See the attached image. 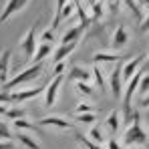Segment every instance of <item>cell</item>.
I'll return each mask as SVG.
<instances>
[{
  "mask_svg": "<svg viewBox=\"0 0 149 149\" xmlns=\"http://www.w3.org/2000/svg\"><path fill=\"white\" fill-rule=\"evenodd\" d=\"M16 139H18V143H20L24 149H42V147H40V143H38L30 133H18Z\"/></svg>",
  "mask_w": 149,
  "mask_h": 149,
  "instance_id": "cell-19",
  "label": "cell"
},
{
  "mask_svg": "<svg viewBox=\"0 0 149 149\" xmlns=\"http://www.w3.org/2000/svg\"><path fill=\"white\" fill-rule=\"evenodd\" d=\"M137 93H139V95H143V97H145V95H149V73H143Z\"/></svg>",
  "mask_w": 149,
  "mask_h": 149,
  "instance_id": "cell-31",
  "label": "cell"
},
{
  "mask_svg": "<svg viewBox=\"0 0 149 149\" xmlns=\"http://www.w3.org/2000/svg\"><path fill=\"white\" fill-rule=\"evenodd\" d=\"M65 83V74H58V77H52L49 85H47V91H45V107L52 109L56 105V97H58V91Z\"/></svg>",
  "mask_w": 149,
  "mask_h": 149,
  "instance_id": "cell-6",
  "label": "cell"
},
{
  "mask_svg": "<svg viewBox=\"0 0 149 149\" xmlns=\"http://www.w3.org/2000/svg\"><path fill=\"white\" fill-rule=\"evenodd\" d=\"M24 117H26V111L20 105H10V109H8V113H6L4 119H8V121H18V119H24Z\"/></svg>",
  "mask_w": 149,
  "mask_h": 149,
  "instance_id": "cell-23",
  "label": "cell"
},
{
  "mask_svg": "<svg viewBox=\"0 0 149 149\" xmlns=\"http://www.w3.org/2000/svg\"><path fill=\"white\" fill-rule=\"evenodd\" d=\"M91 73H93V77H95L97 85L101 87V91H107V87H109V81H107V79H105V74H103V67H101V65H93Z\"/></svg>",
  "mask_w": 149,
  "mask_h": 149,
  "instance_id": "cell-22",
  "label": "cell"
},
{
  "mask_svg": "<svg viewBox=\"0 0 149 149\" xmlns=\"http://www.w3.org/2000/svg\"><path fill=\"white\" fill-rule=\"evenodd\" d=\"M79 47V42H69V45H58L56 49L52 50V65H58V63H65L67 56H71Z\"/></svg>",
  "mask_w": 149,
  "mask_h": 149,
  "instance_id": "cell-13",
  "label": "cell"
},
{
  "mask_svg": "<svg viewBox=\"0 0 149 149\" xmlns=\"http://www.w3.org/2000/svg\"><path fill=\"white\" fill-rule=\"evenodd\" d=\"M147 141H149V133L143 129L141 119L133 121L123 135V147H147Z\"/></svg>",
  "mask_w": 149,
  "mask_h": 149,
  "instance_id": "cell-2",
  "label": "cell"
},
{
  "mask_svg": "<svg viewBox=\"0 0 149 149\" xmlns=\"http://www.w3.org/2000/svg\"><path fill=\"white\" fill-rule=\"evenodd\" d=\"M12 127L18 131V133H28V131H36V125L32 123L28 117L24 119H18V121H12Z\"/></svg>",
  "mask_w": 149,
  "mask_h": 149,
  "instance_id": "cell-21",
  "label": "cell"
},
{
  "mask_svg": "<svg viewBox=\"0 0 149 149\" xmlns=\"http://www.w3.org/2000/svg\"><path fill=\"white\" fill-rule=\"evenodd\" d=\"M74 91L83 97H93L95 95V89L91 83H74Z\"/></svg>",
  "mask_w": 149,
  "mask_h": 149,
  "instance_id": "cell-24",
  "label": "cell"
},
{
  "mask_svg": "<svg viewBox=\"0 0 149 149\" xmlns=\"http://www.w3.org/2000/svg\"><path fill=\"white\" fill-rule=\"evenodd\" d=\"M87 137H89L91 141H95L97 145H103V147H105V143L109 141V137H105V131H103V127H101V125H93V127L89 129Z\"/></svg>",
  "mask_w": 149,
  "mask_h": 149,
  "instance_id": "cell-17",
  "label": "cell"
},
{
  "mask_svg": "<svg viewBox=\"0 0 149 149\" xmlns=\"http://www.w3.org/2000/svg\"><path fill=\"white\" fill-rule=\"evenodd\" d=\"M139 2H141V4H143V6H145V2H147V0H139Z\"/></svg>",
  "mask_w": 149,
  "mask_h": 149,
  "instance_id": "cell-40",
  "label": "cell"
},
{
  "mask_svg": "<svg viewBox=\"0 0 149 149\" xmlns=\"http://www.w3.org/2000/svg\"><path fill=\"white\" fill-rule=\"evenodd\" d=\"M67 2L69 0H56V8H54V18H52V30H56L58 24H61V12H63V8L67 6Z\"/></svg>",
  "mask_w": 149,
  "mask_h": 149,
  "instance_id": "cell-27",
  "label": "cell"
},
{
  "mask_svg": "<svg viewBox=\"0 0 149 149\" xmlns=\"http://www.w3.org/2000/svg\"><path fill=\"white\" fill-rule=\"evenodd\" d=\"M83 113H95V105L89 101H81L79 105H74L73 115H83Z\"/></svg>",
  "mask_w": 149,
  "mask_h": 149,
  "instance_id": "cell-26",
  "label": "cell"
},
{
  "mask_svg": "<svg viewBox=\"0 0 149 149\" xmlns=\"http://www.w3.org/2000/svg\"><path fill=\"white\" fill-rule=\"evenodd\" d=\"M123 125H125V121H123V113L121 111H111L109 115H107V119H105V127H107V131L115 137L121 129H123Z\"/></svg>",
  "mask_w": 149,
  "mask_h": 149,
  "instance_id": "cell-10",
  "label": "cell"
},
{
  "mask_svg": "<svg viewBox=\"0 0 149 149\" xmlns=\"http://www.w3.org/2000/svg\"><path fill=\"white\" fill-rule=\"evenodd\" d=\"M127 42H129V32H127V26L125 24H119L115 30H113V34H111V49L115 50V52H119L121 49L127 47Z\"/></svg>",
  "mask_w": 149,
  "mask_h": 149,
  "instance_id": "cell-9",
  "label": "cell"
},
{
  "mask_svg": "<svg viewBox=\"0 0 149 149\" xmlns=\"http://www.w3.org/2000/svg\"><path fill=\"white\" fill-rule=\"evenodd\" d=\"M50 40H54V30H52V28L42 30V34H40V38H38V42H47V45H50Z\"/></svg>",
  "mask_w": 149,
  "mask_h": 149,
  "instance_id": "cell-32",
  "label": "cell"
},
{
  "mask_svg": "<svg viewBox=\"0 0 149 149\" xmlns=\"http://www.w3.org/2000/svg\"><path fill=\"white\" fill-rule=\"evenodd\" d=\"M139 30L141 32H149V12H145V18L139 22Z\"/></svg>",
  "mask_w": 149,
  "mask_h": 149,
  "instance_id": "cell-34",
  "label": "cell"
},
{
  "mask_svg": "<svg viewBox=\"0 0 149 149\" xmlns=\"http://www.w3.org/2000/svg\"><path fill=\"white\" fill-rule=\"evenodd\" d=\"M139 105H141V107H143V109H149V95H145V97H143V99L139 101Z\"/></svg>",
  "mask_w": 149,
  "mask_h": 149,
  "instance_id": "cell-38",
  "label": "cell"
},
{
  "mask_svg": "<svg viewBox=\"0 0 149 149\" xmlns=\"http://www.w3.org/2000/svg\"><path fill=\"white\" fill-rule=\"evenodd\" d=\"M0 149H16L14 141H0Z\"/></svg>",
  "mask_w": 149,
  "mask_h": 149,
  "instance_id": "cell-37",
  "label": "cell"
},
{
  "mask_svg": "<svg viewBox=\"0 0 149 149\" xmlns=\"http://www.w3.org/2000/svg\"><path fill=\"white\" fill-rule=\"evenodd\" d=\"M28 4H30V0H8V2L4 4L2 12H0V24H2V22H6V20H10L14 14L22 12Z\"/></svg>",
  "mask_w": 149,
  "mask_h": 149,
  "instance_id": "cell-8",
  "label": "cell"
},
{
  "mask_svg": "<svg viewBox=\"0 0 149 149\" xmlns=\"http://www.w3.org/2000/svg\"><path fill=\"white\" fill-rule=\"evenodd\" d=\"M45 91H47V85H42V87H28V89L20 87V91H10V101L14 105H18V103L22 105V103H26V101H30V99H36Z\"/></svg>",
  "mask_w": 149,
  "mask_h": 149,
  "instance_id": "cell-5",
  "label": "cell"
},
{
  "mask_svg": "<svg viewBox=\"0 0 149 149\" xmlns=\"http://www.w3.org/2000/svg\"><path fill=\"white\" fill-rule=\"evenodd\" d=\"M95 2H97V0H89V6H91V4H95Z\"/></svg>",
  "mask_w": 149,
  "mask_h": 149,
  "instance_id": "cell-39",
  "label": "cell"
},
{
  "mask_svg": "<svg viewBox=\"0 0 149 149\" xmlns=\"http://www.w3.org/2000/svg\"><path fill=\"white\" fill-rule=\"evenodd\" d=\"M145 63H147V54H145V52H141V54H137V56H133V58H129V61H123V65H121L123 83H129L135 74L141 71V65H145Z\"/></svg>",
  "mask_w": 149,
  "mask_h": 149,
  "instance_id": "cell-3",
  "label": "cell"
},
{
  "mask_svg": "<svg viewBox=\"0 0 149 149\" xmlns=\"http://www.w3.org/2000/svg\"><path fill=\"white\" fill-rule=\"evenodd\" d=\"M73 121H77V123H81V125H91V127H93V123L97 121V113H83V115H73Z\"/></svg>",
  "mask_w": 149,
  "mask_h": 149,
  "instance_id": "cell-25",
  "label": "cell"
},
{
  "mask_svg": "<svg viewBox=\"0 0 149 149\" xmlns=\"http://www.w3.org/2000/svg\"><path fill=\"white\" fill-rule=\"evenodd\" d=\"M145 6H149V0H147V2H145Z\"/></svg>",
  "mask_w": 149,
  "mask_h": 149,
  "instance_id": "cell-42",
  "label": "cell"
},
{
  "mask_svg": "<svg viewBox=\"0 0 149 149\" xmlns=\"http://www.w3.org/2000/svg\"><path fill=\"white\" fill-rule=\"evenodd\" d=\"M105 149H125L123 143H119L117 141V137H109V141H107V147Z\"/></svg>",
  "mask_w": 149,
  "mask_h": 149,
  "instance_id": "cell-33",
  "label": "cell"
},
{
  "mask_svg": "<svg viewBox=\"0 0 149 149\" xmlns=\"http://www.w3.org/2000/svg\"><path fill=\"white\" fill-rule=\"evenodd\" d=\"M145 67H149V56H147V63H145Z\"/></svg>",
  "mask_w": 149,
  "mask_h": 149,
  "instance_id": "cell-41",
  "label": "cell"
},
{
  "mask_svg": "<svg viewBox=\"0 0 149 149\" xmlns=\"http://www.w3.org/2000/svg\"><path fill=\"white\" fill-rule=\"evenodd\" d=\"M74 139H77V141H79L85 149H105L103 145H97L95 141H91L87 135H81V133H77V135H74Z\"/></svg>",
  "mask_w": 149,
  "mask_h": 149,
  "instance_id": "cell-28",
  "label": "cell"
},
{
  "mask_svg": "<svg viewBox=\"0 0 149 149\" xmlns=\"http://www.w3.org/2000/svg\"><path fill=\"white\" fill-rule=\"evenodd\" d=\"M10 56H12L10 49L0 52V83H2V87L10 81Z\"/></svg>",
  "mask_w": 149,
  "mask_h": 149,
  "instance_id": "cell-14",
  "label": "cell"
},
{
  "mask_svg": "<svg viewBox=\"0 0 149 149\" xmlns=\"http://www.w3.org/2000/svg\"><path fill=\"white\" fill-rule=\"evenodd\" d=\"M50 52H52V45H47V42H38V49H36L34 56H32V65H36V63H42V61L49 56Z\"/></svg>",
  "mask_w": 149,
  "mask_h": 149,
  "instance_id": "cell-20",
  "label": "cell"
},
{
  "mask_svg": "<svg viewBox=\"0 0 149 149\" xmlns=\"http://www.w3.org/2000/svg\"><path fill=\"white\" fill-rule=\"evenodd\" d=\"M69 81H73V83H91V79H93V73L87 69V67H81V65H73L71 69H69Z\"/></svg>",
  "mask_w": 149,
  "mask_h": 149,
  "instance_id": "cell-11",
  "label": "cell"
},
{
  "mask_svg": "<svg viewBox=\"0 0 149 149\" xmlns=\"http://www.w3.org/2000/svg\"><path fill=\"white\" fill-rule=\"evenodd\" d=\"M0 141H12V127L0 119Z\"/></svg>",
  "mask_w": 149,
  "mask_h": 149,
  "instance_id": "cell-29",
  "label": "cell"
},
{
  "mask_svg": "<svg viewBox=\"0 0 149 149\" xmlns=\"http://www.w3.org/2000/svg\"><path fill=\"white\" fill-rule=\"evenodd\" d=\"M18 47L22 49L26 58H30L32 61V56H34V52L38 49V38H36V26H30L28 30H26V34L18 40Z\"/></svg>",
  "mask_w": 149,
  "mask_h": 149,
  "instance_id": "cell-4",
  "label": "cell"
},
{
  "mask_svg": "<svg viewBox=\"0 0 149 149\" xmlns=\"http://www.w3.org/2000/svg\"><path fill=\"white\" fill-rule=\"evenodd\" d=\"M8 109H10V103H0V117H2V119L6 117Z\"/></svg>",
  "mask_w": 149,
  "mask_h": 149,
  "instance_id": "cell-36",
  "label": "cell"
},
{
  "mask_svg": "<svg viewBox=\"0 0 149 149\" xmlns=\"http://www.w3.org/2000/svg\"><path fill=\"white\" fill-rule=\"evenodd\" d=\"M121 65H123V61L117 63L115 69L109 73V89H111V95L115 99L123 97V71H121Z\"/></svg>",
  "mask_w": 149,
  "mask_h": 149,
  "instance_id": "cell-7",
  "label": "cell"
},
{
  "mask_svg": "<svg viewBox=\"0 0 149 149\" xmlns=\"http://www.w3.org/2000/svg\"><path fill=\"white\" fill-rule=\"evenodd\" d=\"M40 127H56V129H73L74 123H71L69 119L61 117V115H47L38 121Z\"/></svg>",
  "mask_w": 149,
  "mask_h": 149,
  "instance_id": "cell-12",
  "label": "cell"
},
{
  "mask_svg": "<svg viewBox=\"0 0 149 149\" xmlns=\"http://www.w3.org/2000/svg\"><path fill=\"white\" fill-rule=\"evenodd\" d=\"M105 4H107V12L119 14L121 8H123V4H125V0H105Z\"/></svg>",
  "mask_w": 149,
  "mask_h": 149,
  "instance_id": "cell-30",
  "label": "cell"
},
{
  "mask_svg": "<svg viewBox=\"0 0 149 149\" xmlns=\"http://www.w3.org/2000/svg\"><path fill=\"white\" fill-rule=\"evenodd\" d=\"M85 28H87V26H83V24H79V26H69V28L63 32V36H61V45L79 42V40H81V36H83V32H85Z\"/></svg>",
  "mask_w": 149,
  "mask_h": 149,
  "instance_id": "cell-16",
  "label": "cell"
},
{
  "mask_svg": "<svg viewBox=\"0 0 149 149\" xmlns=\"http://www.w3.org/2000/svg\"><path fill=\"white\" fill-rule=\"evenodd\" d=\"M91 58H93V65H101V67H103L105 63H115V65H117V63H121V61H123V56H121L119 52H115V50H113V52L97 50Z\"/></svg>",
  "mask_w": 149,
  "mask_h": 149,
  "instance_id": "cell-15",
  "label": "cell"
},
{
  "mask_svg": "<svg viewBox=\"0 0 149 149\" xmlns=\"http://www.w3.org/2000/svg\"><path fill=\"white\" fill-rule=\"evenodd\" d=\"M105 14H107L105 0H97L95 4H91V22H97L101 18H105Z\"/></svg>",
  "mask_w": 149,
  "mask_h": 149,
  "instance_id": "cell-18",
  "label": "cell"
},
{
  "mask_svg": "<svg viewBox=\"0 0 149 149\" xmlns=\"http://www.w3.org/2000/svg\"><path fill=\"white\" fill-rule=\"evenodd\" d=\"M42 69H45V65H42V63H36V65L26 67L24 71H20L18 74H14V77H12V79L2 87V91L10 93V91H14V89H18V87H22L24 83H30V81L38 79V77L42 74Z\"/></svg>",
  "mask_w": 149,
  "mask_h": 149,
  "instance_id": "cell-1",
  "label": "cell"
},
{
  "mask_svg": "<svg viewBox=\"0 0 149 149\" xmlns=\"http://www.w3.org/2000/svg\"><path fill=\"white\" fill-rule=\"evenodd\" d=\"M58 74H65V63H58V65H54L52 77H58Z\"/></svg>",
  "mask_w": 149,
  "mask_h": 149,
  "instance_id": "cell-35",
  "label": "cell"
}]
</instances>
